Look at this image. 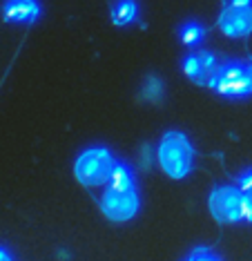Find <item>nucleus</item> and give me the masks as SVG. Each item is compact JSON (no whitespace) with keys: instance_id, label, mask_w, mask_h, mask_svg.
I'll return each instance as SVG.
<instances>
[{"instance_id":"obj_1","label":"nucleus","mask_w":252,"mask_h":261,"mask_svg":"<svg viewBox=\"0 0 252 261\" xmlns=\"http://www.w3.org/2000/svg\"><path fill=\"white\" fill-rule=\"evenodd\" d=\"M210 212L221 223H252V199L239 186H219L210 194Z\"/></svg>"},{"instance_id":"obj_2","label":"nucleus","mask_w":252,"mask_h":261,"mask_svg":"<svg viewBox=\"0 0 252 261\" xmlns=\"http://www.w3.org/2000/svg\"><path fill=\"white\" fill-rule=\"evenodd\" d=\"M157 159L161 168L172 179H183L194 165V147L183 132H167L159 143Z\"/></svg>"},{"instance_id":"obj_3","label":"nucleus","mask_w":252,"mask_h":261,"mask_svg":"<svg viewBox=\"0 0 252 261\" xmlns=\"http://www.w3.org/2000/svg\"><path fill=\"white\" fill-rule=\"evenodd\" d=\"M114 165H116V159L112 156V152L107 147H87L76 159L74 174L83 186L98 188L107 183Z\"/></svg>"},{"instance_id":"obj_4","label":"nucleus","mask_w":252,"mask_h":261,"mask_svg":"<svg viewBox=\"0 0 252 261\" xmlns=\"http://www.w3.org/2000/svg\"><path fill=\"white\" fill-rule=\"evenodd\" d=\"M217 94L225 98H245L252 94V76L248 69V63H239V61H230V63H221L217 76L210 83Z\"/></svg>"},{"instance_id":"obj_5","label":"nucleus","mask_w":252,"mask_h":261,"mask_svg":"<svg viewBox=\"0 0 252 261\" xmlns=\"http://www.w3.org/2000/svg\"><path fill=\"white\" fill-rule=\"evenodd\" d=\"M139 207H141V199L139 192H107L100 199V210L103 215L110 219V221L116 223H125L132 221L136 215H139Z\"/></svg>"},{"instance_id":"obj_6","label":"nucleus","mask_w":252,"mask_h":261,"mask_svg":"<svg viewBox=\"0 0 252 261\" xmlns=\"http://www.w3.org/2000/svg\"><path fill=\"white\" fill-rule=\"evenodd\" d=\"M219 29L228 38H243L252 34V5H225L219 16Z\"/></svg>"},{"instance_id":"obj_7","label":"nucleus","mask_w":252,"mask_h":261,"mask_svg":"<svg viewBox=\"0 0 252 261\" xmlns=\"http://www.w3.org/2000/svg\"><path fill=\"white\" fill-rule=\"evenodd\" d=\"M219 61L210 51H192L183 58V72L190 81L199 83V85H210L212 79L219 72Z\"/></svg>"},{"instance_id":"obj_8","label":"nucleus","mask_w":252,"mask_h":261,"mask_svg":"<svg viewBox=\"0 0 252 261\" xmlns=\"http://www.w3.org/2000/svg\"><path fill=\"white\" fill-rule=\"evenodd\" d=\"M3 18L7 22H36L40 18L38 0H5Z\"/></svg>"},{"instance_id":"obj_9","label":"nucleus","mask_w":252,"mask_h":261,"mask_svg":"<svg viewBox=\"0 0 252 261\" xmlns=\"http://www.w3.org/2000/svg\"><path fill=\"white\" fill-rule=\"evenodd\" d=\"M107 190L110 192H134L136 190V176L130 165L116 161L110 179H107Z\"/></svg>"},{"instance_id":"obj_10","label":"nucleus","mask_w":252,"mask_h":261,"mask_svg":"<svg viewBox=\"0 0 252 261\" xmlns=\"http://www.w3.org/2000/svg\"><path fill=\"white\" fill-rule=\"evenodd\" d=\"M136 16H139V5H136V0H118L112 7V20H114V25H118V27H125V25H130V22H134Z\"/></svg>"},{"instance_id":"obj_11","label":"nucleus","mask_w":252,"mask_h":261,"mask_svg":"<svg viewBox=\"0 0 252 261\" xmlns=\"http://www.w3.org/2000/svg\"><path fill=\"white\" fill-rule=\"evenodd\" d=\"M179 36H181V43L188 45V47H199L203 43V38H206V29H203L199 22H185L181 27V32H179Z\"/></svg>"},{"instance_id":"obj_12","label":"nucleus","mask_w":252,"mask_h":261,"mask_svg":"<svg viewBox=\"0 0 252 261\" xmlns=\"http://www.w3.org/2000/svg\"><path fill=\"white\" fill-rule=\"evenodd\" d=\"M185 261H223V259H221L217 252L208 250V248H196V250L192 252Z\"/></svg>"},{"instance_id":"obj_13","label":"nucleus","mask_w":252,"mask_h":261,"mask_svg":"<svg viewBox=\"0 0 252 261\" xmlns=\"http://www.w3.org/2000/svg\"><path fill=\"white\" fill-rule=\"evenodd\" d=\"M0 261H14V259H11V254L5 250V248H0Z\"/></svg>"},{"instance_id":"obj_14","label":"nucleus","mask_w":252,"mask_h":261,"mask_svg":"<svg viewBox=\"0 0 252 261\" xmlns=\"http://www.w3.org/2000/svg\"><path fill=\"white\" fill-rule=\"evenodd\" d=\"M248 69H250V76H252V61H248Z\"/></svg>"},{"instance_id":"obj_15","label":"nucleus","mask_w":252,"mask_h":261,"mask_svg":"<svg viewBox=\"0 0 252 261\" xmlns=\"http://www.w3.org/2000/svg\"><path fill=\"white\" fill-rule=\"evenodd\" d=\"M248 197H250V199H252V190H250V192H248Z\"/></svg>"}]
</instances>
